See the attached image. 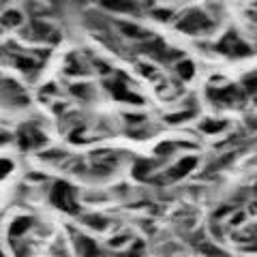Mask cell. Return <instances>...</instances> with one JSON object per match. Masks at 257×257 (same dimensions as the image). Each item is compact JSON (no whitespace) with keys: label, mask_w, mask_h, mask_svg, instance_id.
<instances>
[{"label":"cell","mask_w":257,"mask_h":257,"mask_svg":"<svg viewBox=\"0 0 257 257\" xmlns=\"http://www.w3.org/2000/svg\"><path fill=\"white\" fill-rule=\"evenodd\" d=\"M52 202L64 212H77V204L73 199V191L67 182H56L52 189Z\"/></svg>","instance_id":"6da1fadb"},{"label":"cell","mask_w":257,"mask_h":257,"mask_svg":"<svg viewBox=\"0 0 257 257\" xmlns=\"http://www.w3.org/2000/svg\"><path fill=\"white\" fill-rule=\"evenodd\" d=\"M216 50L223 52V54H227V56H231V58H238V56L251 54V47H248L244 41H240L234 32H229V35L225 37L219 45H216Z\"/></svg>","instance_id":"7a4b0ae2"},{"label":"cell","mask_w":257,"mask_h":257,"mask_svg":"<svg viewBox=\"0 0 257 257\" xmlns=\"http://www.w3.org/2000/svg\"><path fill=\"white\" fill-rule=\"evenodd\" d=\"M212 24H210V20L206 18L204 13H199V11H191L187 18H182L180 22H178V30H184V32H202V30H208Z\"/></svg>","instance_id":"3957f363"},{"label":"cell","mask_w":257,"mask_h":257,"mask_svg":"<svg viewBox=\"0 0 257 257\" xmlns=\"http://www.w3.org/2000/svg\"><path fill=\"white\" fill-rule=\"evenodd\" d=\"M32 225V219H28V216H20V219H15L11 223V236H24L28 231V227Z\"/></svg>","instance_id":"277c9868"},{"label":"cell","mask_w":257,"mask_h":257,"mask_svg":"<svg viewBox=\"0 0 257 257\" xmlns=\"http://www.w3.org/2000/svg\"><path fill=\"white\" fill-rule=\"evenodd\" d=\"M103 7L111 11H135V5L131 0H103Z\"/></svg>","instance_id":"5b68a950"},{"label":"cell","mask_w":257,"mask_h":257,"mask_svg":"<svg viewBox=\"0 0 257 257\" xmlns=\"http://www.w3.org/2000/svg\"><path fill=\"white\" fill-rule=\"evenodd\" d=\"M195 163H197V159H193V157H189V159H182L178 165L174 167V172H172V176L174 178H178V176H187L193 167H195Z\"/></svg>","instance_id":"8992f818"},{"label":"cell","mask_w":257,"mask_h":257,"mask_svg":"<svg viewBox=\"0 0 257 257\" xmlns=\"http://www.w3.org/2000/svg\"><path fill=\"white\" fill-rule=\"evenodd\" d=\"M118 28L124 32L126 37H133V39H146L148 37V32H144V30H140L135 24H124V22H120L118 24Z\"/></svg>","instance_id":"52a82bcc"},{"label":"cell","mask_w":257,"mask_h":257,"mask_svg":"<svg viewBox=\"0 0 257 257\" xmlns=\"http://www.w3.org/2000/svg\"><path fill=\"white\" fill-rule=\"evenodd\" d=\"M225 126H227V122H223V120H208V122L202 124V128L206 133H219Z\"/></svg>","instance_id":"ba28073f"},{"label":"cell","mask_w":257,"mask_h":257,"mask_svg":"<svg viewBox=\"0 0 257 257\" xmlns=\"http://www.w3.org/2000/svg\"><path fill=\"white\" fill-rule=\"evenodd\" d=\"M193 71H195V67H193V62L191 60H182L178 64V75L182 79H191L193 77Z\"/></svg>","instance_id":"9c48e42d"},{"label":"cell","mask_w":257,"mask_h":257,"mask_svg":"<svg viewBox=\"0 0 257 257\" xmlns=\"http://www.w3.org/2000/svg\"><path fill=\"white\" fill-rule=\"evenodd\" d=\"M3 24H5V26H20V24H22V15L18 11H7L3 15Z\"/></svg>","instance_id":"30bf717a"},{"label":"cell","mask_w":257,"mask_h":257,"mask_svg":"<svg viewBox=\"0 0 257 257\" xmlns=\"http://www.w3.org/2000/svg\"><path fill=\"white\" fill-rule=\"evenodd\" d=\"M202 253L208 255V257H227L223 251H219L216 246H208V244H202Z\"/></svg>","instance_id":"8fae6325"},{"label":"cell","mask_w":257,"mask_h":257,"mask_svg":"<svg viewBox=\"0 0 257 257\" xmlns=\"http://www.w3.org/2000/svg\"><path fill=\"white\" fill-rule=\"evenodd\" d=\"M11 170H13V163H11V161H7V159H0V180H3L5 176L9 174Z\"/></svg>","instance_id":"7c38bea8"},{"label":"cell","mask_w":257,"mask_h":257,"mask_svg":"<svg viewBox=\"0 0 257 257\" xmlns=\"http://www.w3.org/2000/svg\"><path fill=\"white\" fill-rule=\"evenodd\" d=\"M191 116H193L191 111H187V114H180V116H170V120H172V122H178V120H187Z\"/></svg>","instance_id":"4fadbf2b"},{"label":"cell","mask_w":257,"mask_h":257,"mask_svg":"<svg viewBox=\"0 0 257 257\" xmlns=\"http://www.w3.org/2000/svg\"><path fill=\"white\" fill-rule=\"evenodd\" d=\"M3 142H7V135H0V144H3Z\"/></svg>","instance_id":"5bb4252c"},{"label":"cell","mask_w":257,"mask_h":257,"mask_svg":"<svg viewBox=\"0 0 257 257\" xmlns=\"http://www.w3.org/2000/svg\"><path fill=\"white\" fill-rule=\"evenodd\" d=\"M0 257H5V253H3V248H0Z\"/></svg>","instance_id":"9a60e30c"}]
</instances>
